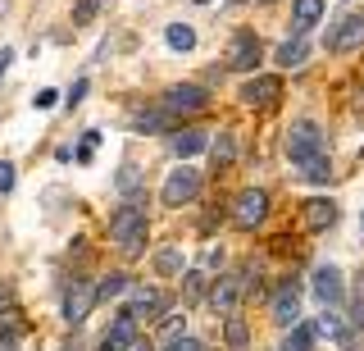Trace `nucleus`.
Here are the masks:
<instances>
[{"mask_svg": "<svg viewBox=\"0 0 364 351\" xmlns=\"http://www.w3.org/2000/svg\"><path fill=\"white\" fill-rule=\"evenodd\" d=\"M146 233H151V224H146V210L136 206V201H128V206L114 210V219H109V242L119 246L123 256H141Z\"/></svg>", "mask_w": 364, "mask_h": 351, "instance_id": "f257e3e1", "label": "nucleus"}, {"mask_svg": "<svg viewBox=\"0 0 364 351\" xmlns=\"http://www.w3.org/2000/svg\"><path fill=\"white\" fill-rule=\"evenodd\" d=\"M314 155H328V142L318 132V123H310V119L291 123L287 128V160L301 164V160H314Z\"/></svg>", "mask_w": 364, "mask_h": 351, "instance_id": "f03ea898", "label": "nucleus"}, {"mask_svg": "<svg viewBox=\"0 0 364 351\" xmlns=\"http://www.w3.org/2000/svg\"><path fill=\"white\" fill-rule=\"evenodd\" d=\"M196 192H200V174L196 169H173V174L164 178V187H159V201H164V206H191V201H196Z\"/></svg>", "mask_w": 364, "mask_h": 351, "instance_id": "7ed1b4c3", "label": "nucleus"}, {"mask_svg": "<svg viewBox=\"0 0 364 351\" xmlns=\"http://www.w3.org/2000/svg\"><path fill=\"white\" fill-rule=\"evenodd\" d=\"M269 214V192L264 187H246L242 197L232 201V224L237 229H255V224H264Z\"/></svg>", "mask_w": 364, "mask_h": 351, "instance_id": "20e7f679", "label": "nucleus"}, {"mask_svg": "<svg viewBox=\"0 0 364 351\" xmlns=\"http://www.w3.org/2000/svg\"><path fill=\"white\" fill-rule=\"evenodd\" d=\"M210 105V92L205 87H196V83H178V87H168L164 92V110L168 115H200V110Z\"/></svg>", "mask_w": 364, "mask_h": 351, "instance_id": "39448f33", "label": "nucleus"}, {"mask_svg": "<svg viewBox=\"0 0 364 351\" xmlns=\"http://www.w3.org/2000/svg\"><path fill=\"white\" fill-rule=\"evenodd\" d=\"M323 46L328 51H355L364 46V14H341L333 28H328V37H323Z\"/></svg>", "mask_w": 364, "mask_h": 351, "instance_id": "423d86ee", "label": "nucleus"}, {"mask_svg": "<svg viewBox=\"0 0 364 351\" xmlns=\"http://www.w3.org/2000/svg\"><path fill=\"white\" fill-rule=\"evenodd\" d=\"M259 64V37L250 28L242 32H232V41H228V69H237V73H250Z\"/></svg>", "mask_w": 364, "mask_h": 351, "instance_id": "0eeeda50", "label": "nucleus"}, {"mask_svg": "<svg viewBox=\"0 0 364 351\" xmlns=\"http://www.w3.org/2000/svg\"><path fill=\"white\" fill-rule=\"evenodd\" d=\"M310 288H314V297H318V305H323V310H337L341 297H346V283H341V269H337V265H318Z\"/></svg>", "mask_w": 364, "mask_h": 351, "instance_id": "6e6552de", "label": "nucleus"}, {"mask_svg": "<svg viewBox=\"0 0 364 351\" xmlns=\"http://www.w3.org/2000/svg\"><path fill=\"white\" fill-rule=\"evenodd\" d=\"M269 315H273L278 328H296V324H301V288H296V283H282Z\"/></svg>", "mask_w": 364, "mask_h": 351, "instance_id": "1a4fd4ad", "label": "nucleus"}, {"mask_svg": "<svg viewBox=\"0 0 364 351\" xmlns=\"http://www.w3.org/2000/svg\"><path fill=\"white\" fill-rule=\"evenodd\" d=\"M91 305H96V288H91L87 278H73V288H68V297H64V320L77 328L91 315Z\"/></svg>", "mask_w": 364, "mask_h": 351, "instance_id": "9d476101", "label": "nucleus"}, {"mask_svg": "<svg viewBox=\"0 0 364 351\" xmlns=\"http://www.w3.org/2000/svg\"><path fill=\"white\" fill-rule=\"evenodd\" d=\"M123 310H128L136 324H141V320H159V310H164V292H159V288H132V297H128Z\"/></svg>", "mask_w": 364, "mask_h": 351, "instance_id": "9b49d317", "label": "nucleus"}, {"mask_svg": "<svg viewBox=\"0 0 364 351\" xmlns=\"http://www.w3.org/2000/svg\"><path fill=\"white\" fill-rule=\"evenodd\" d=\"M278 92H282L278 78H273V73H259V78H250V83H242V92H237V96L255 110V105H273V96H278Z\"/></svg>", "mask_w": 364, "mask_h": 351, "instance_id": "f8f14e48", "label": "nucleus"}, {"mask_svg": "<svg viewBox=\"0 0 364 351\" xmlns=\"http://www.w3.org/2000/svg\"><path fill=\"white\" fill-rule=\"evenodd\" d=\"M237 301H242V278H219L214 283V292H210V310L214 315H237Z\"/></svg>", "mask_w": 364, "mask_h": 351, "instance_id": "ddd939ff", "label": "nucleus"}, {"mask_svg": "<svg viewBox=\"0 0 364 351\" xmlns=\"http://www.w3.org/2000/svg\"><path fill=\"white\" fill-rule=\"evenodd\" d=\"M337 224V201H328V197H314V201H305V229H333Z\"/></svg>", "mask_w": 364, "mask_h": 351, "instance_id": "4468645a", "label": "nucleus"}, {"mask_svg": "<svg viewBox=\"0 0 364 351\" xmlns=\"http://www.w3.org/2000/svg\"><path fill=\"white\" fill-rule=\"evenodd\" d=\"M173 155H182V160H191V155H200V151H210V137H205L200 128H182V132H173Z\"/></svg>", "mask_w": 364, "mask_h": 351, "instance_id": "2eb2a0df", "label": "nucleus"}, {"mask_svg": "<svg viewBox=\"0 0 364 351\" xmlns=\"http://www.w3.org/2000/svg\"><path fill=\"white\" fill-rule=\"evenodd\" d=\"M291 19H296V37H305V32L323 19V0H296V5H291Z\"/></svg>", "mask_w": 364, "mask_h": 351, "instance_id": "dca6fc26", "label": "nucleus"}, {"mask_svg": "<svg viewBox=\"0 0 364 351\" xmlns=\"http://www.w3.org/2000/svg\"><path fill=\"white\" fill-rule=\"evenodd\" d=\"M210 160H214V169H228L237 160V137H232V128H219V137L210 142Z\"/></svg>", "mask_w": 364, "mask_h": 351, "instance_id": "f3484780", "label": "nucleus"}, {"mask_svg": "<svg viewBox=\"0 0 364 351\" xmlns=\"http://www.w3.org/2000/svg\"><path fill=\"white\" fill-rule=\"evenodd\" d=\"M305 55H310V41H305V37H291V41H282V46H278V55H273V60H278L282 69H301Z\"/></svg>", "mask_w": 364, "mask_h": 351, "instance_id": "a211bd4d", "label": "nucleus"}, {"mask_svg": "<svg viewBox=\"0 0 364 351\" xmlns=\"http://www.w3.org/2000/svg\"><path fill=\"white\" fill-rule=\"evenodd\" d=\"M223 337H228V351H250V328H246L242 315H228Z\"/></svg>", "mask_w": 364, "mask_h": 351, "instance_id": "6ab92c4d", "label": "nucleus"}, {"mask_svg": "<svg viewBox=\"0 0 364 351\" xmlns=\"http://www.w3.org/2000/svg\"><path fill=\"white\" fill-rule=\"evenodd\" d=\"M123 292H132V278L128 274H105L96 283V301H114V297H123Z\"/></svg>", "mask_w": 364, "mask_h": 351, "instance_id": "aec40b11", "label": "nucleus"}, {"mask_svg": "<svg viewBox=\"0 0 364 351\" xmlns=\"http://www.w3.org/2000/svg\"><path fill=\"white\" fill-rule=\"evenodd\" d=\"M296 169H301V178H305V183H328V178H333V160H328V155H314V160H301Z\"/></svg>", "mask_w": 364, "mask_h": 351, "instance_id": "412c9836", "label": "nucleus"}, {"mask_svg": "<svg viewBox=\"0 0 364 351\" xmlns=\"http://www.w3.org/2000/svg\"><path fill=\"white\" fill-rule=\"evenodd\" d=\"M168 123H173L168 110H141V115H132V128L136 132H159V128H168Z\"/></svg>", "mask_w": 364, "mask_h": 351, "instance_id": "4be33fe9", "label": "nucleus"}, {"mask_svg": "<svg viewBox=\"0 0 364 351\" xmlns=\"http://www.w3.org/2000/svg\"><path fill=\"white\" fill-rule=\"evenodd\" d=\"M278 351H314V328H310V324H296L291 333L282 337Z\"/></svg>", "mask_w": 364, "mask_h": 351, "instance_id": "5701e85b", "label": "nucleus"}, {"mask_svg": "<svg viewBox=\"0 0 364 351\" xmlns=\"http://www.w3.org/2000/svg\"><path fill=\"white\" fill-rule=\"evenodd\" d=\"M164 41L173 51H191V46H196V32H191V23H168L164 28Z\"/></svg>", "mask_w": 364, "mask_h": 351, "instance_id": "b1692460", "label": "nucleus"}, {"mask_svg": "<svg viewBox=\"0 0 364 351\" xmlns=\"http://www.w3.org/2000/svg\"><path fill=\"white\" fill-rule=\"evenodd\" d=\"M136 187H141V174H136L132 164H123V169H119V192H123V197H132V201H136ZM136 206H141V201H136Z\"/></svg>", "mask_w": 364, "mask_h": 351, "instance_id": "393cba45", "label": "nucleus"}, {"mask_svg": "<svg viewBox=\"0 0 364 351\" xmlns=\"http://www.w3.org/2000/svg\"><path fill=\"white\" fill-rule=\"evenodd\" d=\"M155 269H159V274H178V269H182V251H173V246H168V251H159L155 256Z\"/></svg>", "mask_w": 364, "mask_h": 351, "instance_id": "a878e982", "label": "nucleus"}, {"mask_svg": "<svg viewBox=\"0 0 364 351\" xmlns=\"http://www.w3.org/2000/svg\"><path fill=\"white\" fill-rule=\"evenodd\" d=\"M96 9H100V0H77V5H73V23H91Z\"/></svg>", "mask_w": 364, "mask_h": 351, "instance_id": "bb28decb", "label": "nucleus"}, {"mask_svg": "<svg viewBox=\"0 0 364 351\" xmlns=\"http://www.w3.org/2000/svg\"><path fill=\"white\" fill-rule=\"evenodd\" d=\"M168 351H205V347L196 342V337H187V333H173L168 337Z\"/></svg>", "mask_w": 364, "mask_h": 351, "instance_id": "cd10ccee", "label": "nucleus"}, {"mask_svg": "<svg viewBox=\"0 0 364 351\" xmlns=\"http://www.w3.org/2000/svg\"><path fill=\"white\" fill-rule=\"evenodd\" d=\"M96 142H100V132H87L82 146H77V164H91V151H96Z\"/></svg>", "mask_w": 364, "mask_h": 351, "instance_id": "c85d7f7f", "label": "nucleus"}, {"mask_svg": "<svg viewBox=\"0 0 364 351\" xmlns=\"http://www.w3.org/2000/svg\"><path fill=\"white\" fill-rule=\"evenodd\" d=\"M5 192H14V164L0 160V197H5Z\"/></svg>", "mask_w": 364, "mask_h": 351, "instance_id": "c756f323", "label": "nucleus"}, {"mask_svg": "<svg viewBox=\"0 0 364 351\" xmlns=\"http://www.w3.org/2000/svg\"><path fill=\"white\" fill-rule=\"evenodd\" d=\"M205 292V274H187V301H196Z\"/></svg>", "mask_w": 364, "mask_h": 351, "instance_id": "7c9ffc66", "label": "nucleus"}, {"mask_svg": "<svg viewBox=\"0 0 364 351\" xmlns=\"http://www.w3.org/2000/svg\"><path fill=\"white\" fill-rule=\"evenodd\" d=\"M82 96H87V78H77V83H73V92H68V105H77Z\"/></svg>", "mask_w": 364, "mask_h": 351, "instance_id": "2f4dec72", "label": "nucleus"}, {"mask_svg": "<svg viewBox=\"0 0 364 351\" xmlns=\"http://www.w3.org/2000/svg\"><path fill=\"white\" fill-rule=\"evenodd\" d=\"M55 100H60V92H37V110H50Z\"/></svg>", "mask_w": 364, "mask_h": 351, "instance_id": "473e14b6", "label": "nucleus"}, {"mask_svg": "<svg viewBox=\"0 0 364 351\" xmlns=\"http://www.w3.org/2000/svg\"><path fill=\"white\" fill-rule=\"evenodd\" d=\"M9 60H14V51H0V78H5V69H9Z\"/></svg>", "mask_w": 364, "mask_h": 351, "instance_id": "72a5a7b5", "label": "nucleus"}, {"mask_svg": "<svg viewBox=\"0 0 364 351\" xmlns=\"http://www.w3.org/2000/svg\"><path fill=\"white\" fill-rule=\"evenodd\" d=\"M360 237H364V214H360Z\"/></svg>", "mask_w": 364, "mask_h": 351, "instance_id": "f704fd0d", "label": "nucleus"}, {"mask_svg": "<svg viewBox=\"0 0 364 351\" xmlns=\"http://www.w3.org/2000/svg\"><path fill=\"white\" fill-rule=\"evenodd\" d=\"M196 5H210V0H196Z\"/></svg>", "mask_w": 364, "mask_h": 351, "instance_id": "c9c22d12", "label": "nucleus"}, {"mask_svg": "<svg viewBox=\"0 0 364 351\" xmlns=\"http://www.w3.org/2000/svg\"><path fill=\"white\" fill-rule=\"evenodd\" d=\"M232 5H242V0H232Z\"/></svg>", "mask_w": 364, "mask_h": 351, "instance_id": "e433bc0d", "label": "nucleus"}, {"mask_svg": "<svg viewBox=\"0 0 364 351\" xmlns=\"http://www.w3.org/2000/svg\"><path fill=\"white\" fill-rule=\"evenodd\" d=\"M264 5H269V0H264Z\"/></svg>", "mask_w": 364, "mask_h": 351, "instance_id": "4c0bfd02", "label": "nucleus"}]
</instances>
